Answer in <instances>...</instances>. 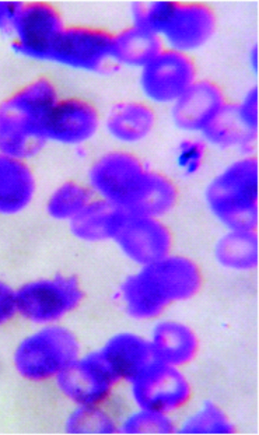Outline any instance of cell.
I'll return each instance as SVG.
<instances>
[{
    "label": "cell",
    "instance_id": "obj_28",
    "mask_svg": "<svg viewBox=\"0 0 259 435\" xmlns=\"http://www.w3.org/2000/svg\"><path fill=\"white\" fill-rule=\"evenodd\" d=\"M16 309L15 294L0 282V324L9 319Z\"/></svg>",
    "mask_w": 259,
    "mask_h": 435
},
{
    "label": "cell",
    "instance_id": "obj_8",
    "mask_svg": "<svg viewBox=\"0 0 259 435\" xmlns=\"http://www.w3.org/2000/svg\"><path fill=\"white\" fill-rule=\"evenodd\" d=\"M57 377L62 392L79 406L99 405L118 379L103 355L76 360Z\"/></svg>",
    "mask_w": 259,
    "mask_h": 435
},
{
    "label": "cell",
    "instance_id": "obj_20",
    "mask_svg": "<svg viewBox=\"0 0 259 435\" xmlns=\"http://www.w3.org/2000/svg\"><path fill=\"white\" fill-rule=\"evenodd\" d=\"M218 242L215 257L223 266L236 271H249L258 261V242L254 231H235Z\"/></svg>",
    "mask_w": 259,
    "mask_h": 435
},
{
    "label": "cell",
    "instance_id": "obj_3",
    "mask_svg": "<svg viewBox=\"0 0 259 435\" xmlns=\"http://www.w3.org/2000/svg\"><path fill=\"white\" fill-rule=\"evenodd\" d=\"M137 282L139 314L151 318L161 314L169 305L194 296L201 287L202 277L193 261L169 255L144 266Z\"/></svg>",
    "mask_w": 259,
    "mask_h": 435
},
{
    "label": "cell",
    "instance_id": "obj_22",
    "mask_svg": "<svg viewBox=\"0 0 259 435\" xmlns=\"http://www.w3.org/2000/svg\"><path fill=\"white\" fill-rule=\"evenodd\" d=\"M92 200L90 188L74 181L63 183L51 195L47 210L53 218L70 220L75 218Z\"/></svg>",
    "mask_w": 259,
    "mask_h": 435
},
{
    "label": "cell",
    "instance_id": "obj_2",
    "mask_svg": "<svg viewBox=\"0 0 259 435\" xmlns=\"http://www.w3.org/2000/svg\"><path fill=\"white\" fill-rule=\"evenodd\" d=\"M258 162L243 155L215 177L206 196L213 213L232 230L254 231L257 223Z\"/></svg>",
    "mask_w": 259,
    "mask_h": 435
},
{
    "label": "cell",
    "instance_id": "obj_5",
    "mask_svg": "<svg viewBox=\"0 0 259 435\" xmlns=\"http://www.w3.org/2000/svg\"><path fill=\"white\" fill-rule=\"evenodd\" d=\"M113 33L95 26L66 25L52 57L65 68L101 73L117 68L112 55Z\"/></svg>",
    "mask_w": 259,
    "mask_h": 435
},
{
    "label": "cell",
    "instance_id": "obj_13",
    "mask_svg": "<svg viewBox=\"0 0 259 435\" xmlns=\"http://www.w3.org/2000/svg\"><path fill=\"white\" fill-rule=\"evenodd\" d=\"M156 115L146 101H125L114 105L105 119L108 135L124 145L137 144L145 139L152 131Z\"/></svg>",
    "mask_w": 259,
    "mask_h": 435
},
{
    "label": "cell",
    "instance_id": "obj_27",
    "mask_svg": "<svg viewBox=\"0 0 259 435\" xmlns=\"http://www.w3.org/2000/svg\"><path fill=\"white\" fill-rule=\"evenodd\" d=\"M235 105L237 115L242 123L249 130L258 132V90L253 86Z\"/></svg>",
    "mask_w": 259,
    "mask_h": 435
},
{
    "label": "cell",
    "instance_id": "obj_7",
    "mask_svg": "<svg viewBox=\"0 0 259 435\" xmlns=\"http://www.w3.org/2000/svg\"><path fill=\"white\" fill-rule=\"evenodd\" d=\"M141 409L167 414L183 406L190 397V385L177 367L156 359L132 381Z\"/></svg>",
    "mask_w": 259,
    "mask_h": 435
},
{
    "label": "cell",
    "instance_id": "obj_25",
    "mask_svg": "<svg viewBox=\"0 0 259 435\" xmlns=\"http://www.w3.org/2000/svg\"><path fill=\"white\" fill-rule=\"evenodd\" d=\"M126 420L123 428L135 433H170L175 425L167 414L141 409Z\"/></svg>",
    "mask_w": 259,
    "mask_h": 435
},
{
    "label": "cell",
    "instance_id": "obj_15",
    "mask_svg": "<svg viewBox=\"0 0 259 435\" xmlns=\"http://www.w3.org/2000/svg\"><path fill=\"white\" fill-rule=\"evenodd\" d=\"M163 48L158 36L133 23L113 33L112 55L117 67L140 69Z\"/></svg>",
    "mask_w": 259,
    "mask_h": 435
},
{
    "label": "cell",
    "instance_id": "obj_24",
    "mask_svg": "<svg viewBox=\"0 0 259 435\" xmlns=\"http://www.w3.org/2000/svg\"><path fill=\"white\" fill-rule=\"evenodd\" d=\"M97 405H82L69 419V428L76 432H107L115 428L111 418Z\"/></svg>",
    "mask_w": 259,
    "mask_h": 435
},
{
    "label": "cell",
    "instance_id": "obj_16",
    "mask_svg": "<svg viewBox=\"0 0 259 435\" xmlns=\"http://www.w3.org/2000/svg\"><path fill=\"white\" fill-rule=\"evenodd\" d=\"M34 192L31 172L21 159L0 156V214L17 213L30 202Z\"/></svg>",
    "mask_w": 259,
    "mask_h": 435
},
{
    "label": "cell",
    "instance_id": "obj_19",
    "mask_svg": "<svg viewBox=\"0 0 259 435\" xmlns=\"http://www.w3.org/2000/svg\"><path fill=\"white\" fill-rule=\"evenodd\" d=\"M201 134L206 143L222 149H237L243 155H249L255 150L258 132L248 129L238 118L234 104L228 103Z\"/></svg>",
    "mask_w": 259,
    "mask_h": 435
},
{
    "label": "cell",
    "instance_id": "obj_4",
    "mask_svg": "<svg viewBox=\"0 0 259 435\" xmlns=\"http://www.w3.org/2000/svg\"><path fill=\"white\" fill-rule=\"evenodd\" d=\"M139 70L140 89L151 105L171 106L199 78L191 55L165 47Z\"/></svg>",
    "mask_w": 259,
    "mask_h": 435
},
{
    "label": "cell",
    "instance_id": "obj_21",
    "mask_svg": "<svg viewBox=\"0 0 259 435\" xmlns=\"http://www.w3.org/2000/svg\"><path fill=\"white\" fill-rule=\"evenodd\" d=\"M117 343L109 346L103 355L118 378L132 382L155 359L151 343L138 338Z\"/></svg>",
    "mask_w": 259,
    "mask_h": 435
},
{
    "label": "cell",
    "instance_id": "obj_17",
    "mask_svg": "<svg viewBox=\"0 0 259 435\" xmlns=\"http://www.w3.org/2000/svg\"><path fill=\"white\" fill-rule=\"evenodd\" d=\"M56 281H40L22 287L15 294L16 309L32 321L47 322L65 309V290Z\"/></svg>",
    "mask_w": 259,
    "mask_h": 435
},
{
    "label": "cell",
    "instance_id": "obj_11",
    "mask_svg": "<svg viewBox=\"0 0 259 435\" xmlns=\"http://www.w3.org/2000/svg\"><path fill=\"white\" fill-rule=\"evenodd\" d=\"M101 118L90 101L79 97L61 98L52 116L47 138L60 144L79 146L97 133Z\"/></svg>",
    "mask_w": 259,
    "mask_h": 435
},
{
    "label": "cell",
    "instance_id": "obj_1",
    "mask_svg": "<svg viewBox=\"0 0 259 435\" xmlns=\"http://www.w3.org/2000/svg\"><path fill=\"white\" fill-rule=\"evenodd\" d=\"M90 189L99 198L130 214L156 218L175 202L174 183L147 168L135 155L110 151L99 157L88 174Z\"/></svg>",
    "mask_w": 259,
    "mask_h": 435
},
{
    "label": "cell",
    "instance_id": "obj_14",
    "mask_svg": "<svg viewBox=\"0 0 259 435\" xmlns=\"http://www.w3.org/2000/svg\"><path fill=\"white\" fill-rule=\"evenodd\" d=\"M150 343L157 360L176 367L190 361L198 347L196 336L189 327L170 320L156 325Z\"/></svg>",
    "mask_w": 259,
    "mask_h": 435
},
{
    "label": "cell",
    "instance_id": "obj_26",
    "mask_svg": "<svg viewBox=\"0 0 259 435\" xmlns=\"http://www.w3.org/2000/svg\"><path fill=\"white\" fill-rule=\"evenodd\" d=\"M206 147L203 140L186 139L182 140L176 150V162L178 166L187 175L196 173L204 158Z\"/></svg>",
    "mask_w": 259,
    "mask_h": 435
},
{
    "label": "cell",
    "instance_id": "obj_6",
    "mask_svg": "<svg viewBox=\"0 0 259 435\" xmlns=\"http://www.w3.org/2000/svg\"><path fill=\"white\" fill-rule=\"evenodd\" d=\"M217 17L208 4L171 1L158 35L164 47L191 55L213 37Z\"/></svg>",
    "mask_w": 259,
    "mask_h": 435
},
{
    "label": "cell",
    "instance_id": "obj_29",
    "mask_svg": "<svg viewBox=\"0 0 259 435\" xmlns=\"http://www.w3.org/2000/svg\"><path fill=\"white\" fill-rule=\"evenodd\" d=\"M247 62L251 71L255 74L258 72V48L256 45L252 46L249 50L247 55Z\"/></svg>",
    "mask_w": 259,
    "mask_h": 435
},
{
    "label": "cell",
    "instance_id": "obj_30",
    "mask_svg": "<svg viewBox=\"0 0 259 435\" xmlns=\"http://www.w3.org/2000/svg\"><path fill=\"white\" fill-rule=\"evenodd\" d=\"M7 11L11 15H14L16 12L17 8L15 4L10 3H8L6 6Z\"/></svg>",
    "mask_w": 259,
    "mask_h": 435
},
{
    "label": "cell",
    "instance_id": "obj_12",
    "mask_svg": "<svg viewBox=\"0 0 259 435\" xmlns=\"http://www.w3.org/2000/svg\"><path fill=\"white\" fill-rule=\"evenodd\" d=\"M115 238L127 255L144 266L169 255V233L155 218L128 214Z\"/></svg>",
    "mask_w": 259,
    "mask_h": 435
},
{
    "label": "cell",
    "instance_id": "obj_23",
    "mask_svg": "<svg viewBox=\"0 0 259 435\" xmlns=\"http://www.w3.org/2000/svg\"><path fill=\"white\" fill-rule=\"evenodd\" d=\"M233 427L225 414L217 406L206 403L184 423L181 432L195 434H226Z\"/></svg>",
    "mask_w": 259,
    "mask_h": 435
},
{
    "label": "cell",
    "instance_id": "obj_10",
    "mask_svg": "<svg viewBox=\"0 0 259 435\" xmlns=\"http://www.w3.org/2000/svg\"><path fill=\"white\" fill-rule=\"evenodd\" d=\"M228 104L225 93L218 84L198 78L171 106V116L181 130L201 134Z\"/></svg>",
    "mask_w": 259,
    "mask_h": 435
},
{
    "label": "cell",
    "instance_id": "obj_18",
    "mask_svg": "<svg viewBox=\"0 0 259 435\" xmlns=\"http://www.w3.org/2000/svg\"><path fill=\"white\" fill-rule=\"evenodd\" d=\"M127 214L104 200L92 199L71 221V231L77 237L86 240L115 238Z\"/></svg>",
    "mask_w": 259,
    "mask_h": 435
},
{
    "label": "cell",
    "instance_id": "obj_9",
    "mask_svg": "<svg viewBox=\"0 0 259 435\" xmlns=\"http://www.w3.org/2000/svg\"><path fill=\"white\" fill-rule=\"evenodd\" d=\"M15 360L24 376L39 379L58 376L76 359L73 351L65 348L58 331L48 329L25 339L17 351Z\"/></svg>",
    "mask_w": 259,
    "mask_h": 435
}]
</instances>
